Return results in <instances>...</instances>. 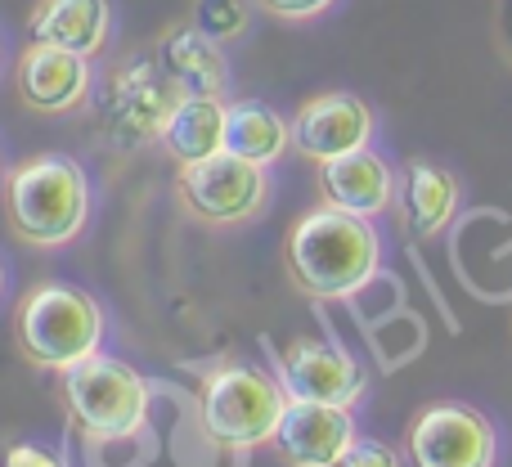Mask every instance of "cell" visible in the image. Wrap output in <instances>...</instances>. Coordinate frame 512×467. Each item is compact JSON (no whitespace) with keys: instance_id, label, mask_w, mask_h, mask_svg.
<instances>
[{"instance_id":"d4e9b609","label":"cell","mask_w":512,"mask_h":467,"mask_svg":"<svg viewBox=\"0 0 512 467\" xmlns=\"http://www.w3.org/2000/svg\"><path fill=\"white\" fill-rule=\"evenodd\" d=\"M0 54H5V45H0Z\"/></svg>"},{"instance_id":"9a60e30c","label":"cell","mask_w":512,"mask_h":467,"mask_svg":"<svg viewBox=\"0 0 512 467\" xmlns=\"http://www.w3.org/2000/svg\"><path fill=\"white\" fill-rule=\"evenodd\" d=\"M27 36L99 59L113 41V0H36L27 9Z\"/></svg>"},{"instance_id":"6da1fadb","label":"cell","mask_w":512,"mask_h":467,"mask_svg":"<svg viewBox=\"0 0 512 467\" xmlns=\"http://www.w3.org/2000/svg\"><path fill=\"white\" fill-rule=\"evenodd\" d=\"M382 234L373 221L310 207L283 234V274L310 301H351L382 274Z\"/></svg>"},{"instance_id":"e0dca14e","label":"cell","mask_w":512,"mask_h":467,"mask_svg":"<svg viewBox=\"0 0 512 467\" xmlns=\"http://www.w3.org/2000/svg\"><path fill=\"white\" fill-rule=\"evenodd\" d=\"M225 117H230V99L221 95H185L171 113L167 131H162V149L171 153L176 167L203 162L225 153Z\"/></svg>"},{"instance_id":"9c48e42d","label":"cell","mask_w":512,"mask_h":467,"mask_svg":"<svg viewBox=\"0 0 512 467\" xmlns=\"http://www.w3.org/2000/svg\"><path fill=\"white\" fill-rule=\"evenodd\" d=\"M279 382L288 400H315V405H342L355 409L369 391L364 364L328 337H297L279 351Z\"/></svg>"},{"instance_id":"30bf717a","label":"cell","mask_w":512,"mask_h":467,"mask_svg":"<svg viewBox=\"0 0 512 467\" xmlns=\"http://www.w3.org/2000/svg\"><path fill=\"white\" fill-rule=\"evenodd\" d=\"M378 135V113L369 99L351 95V90H319V95L301 99L292 113V149L306 162H333L355 149H369Z\"/></svg>"},{"instance_id":"5b68a950","label":"cell","mask_w":512,"mask_h":467,"mask_svg":"<svg viewBox=\"0 0 512 467\" xmlns=\"http://www.w3.org/2000/svg\"><path fill=\"white\" fill-rule=\"evenodd\" d=\"M59 382L68 423L86 441H126L149 423V382L135 364L117 360V355H90L86 364L59 373Z\"/></svg>"},{"instance_id":"4fadbf2b","label":"cell","mask_w":512,"mask_h":467,"mask_svg":"<svg viewBox=\"0 0 512 467\" xmlns=\"http://www.w3.org/2000/svg\"><path fill=\"white\" fill-rule=\"evenodd\" d=\"M355 441H360L355 409L315 405V400H288L270 450L279 454L283 467H333Z\"/></svg>"},{"instance_id":"ac0fdd59","label":"cell","mask_w":512,"mask_h":467,"mask_svg":"<svg viewBox=\"0 0 512 467\" xmlns=\"http://www.w3.org/2000/svg\"><path fill=\"white\" fill-rule=\"evenodd\" d=\"M225 149L256 167H274L292 149V117H279V108L261 104V99H230Z\"/></svg>"},{"instance_id":"ba28073f","label":"cell","mask_w":512,"mask_h":467,"mask_svg":"<svg viewBox=\"0 0 512 467\" xmlns=\"http://www.w3.org/2000/svg\"><path fill=\"white\" fill-rule=\"evenodd\" d=\"M405 463L409 467H495L499 463V427L463 400L423 405L405 427Z\"/></svg>"},{"instance_id":"8992f818","label":"cell","mask_w":512,"mask_h":467,"mask_svg":"<svg viewBox=\"0 0 512 467\" xmlns=\"http://www.w3.org/2000/svg\"><path fill=\"white\" fill-rule=\"evenodd\" d=\"M180 99L185 95L167 77L158 54H131V59H122L104 86V113H99L108 144L122 153L162 144V131H167Z\"/></svg>"},{"instance_id":"ffe728a7","label":"cell","mask_w":512,"mask_h":467,"mask_svg":"<svg viewBox=\"0 0 512 467\" xmlns=\"http://www.w3.org/2000/svg\"><path fill=\"white\" fill-rule=\"evenodd\" d=\"M256 9H265L270 18H279V23H315V18H324L328 9L337 5V0H252Z\"/></svg>"},{"instance_id":"44dd1931","label":"cell","mask_w":512,"mask_h":467,"mask_svg":"<svg viewBox=\"0 0 512 467\" xmlns=\"http://www.w3.org/2000/svg\"><path fill=\"white\" fill-rule=\"evenodd\" d=\"M333 467H405L396 450H391L387 441H373V436H360V441L351 445V450L342 454Z\"/></svg>"},{"instance_id":"603a6c76","label":"cell","mask_w":512,"mask_h":467,"mask_svg":"<svg viewBox=\"0 0 512 467\" xmlns=\"http://www.w3.org/2000/svg\"><path fill=\"white\" fill-rule=\"evenodd\" d=\"M0 297H5V265H0Z\"/></svg>"},{"instance_id":"cb8c5ba5","label":"cell","mask_w":512,"mask_h":467,"mask_svg":"<svg viewBox=\"0 0 512 467\" xmlns=\"http://www.w3.org/2000/svg\"><path fill=\"white\" fill-rule=\"evenodd\" d=\"M0 180H5V153H0Z\"/></svg>"},{"instance_id":"277c9868","label":"cell","mask_w":512,"mask_h":467,"mask_svg":"<svg viewBox=\"0 0 512 467\" xmlns=\"http://www.w3.org/2000/svg\"><path fill=\"white\" fill-rule=\"evenodd\" d=\"M283 409H288V391L279 373H265L256 364H216L198 387V423L207 441L234 454L270 445L283 423Z\"/></svg>"},{"instance_id":"7402d4cb","label":"cell","mask_w":512,"mask_h":467,"mask_svg":"<svg viewBox=\"0 0 512 467\" xmlns=\"http://www.w3.org/2000/svg\"><path fill=\"white\" fill-rule=\"evenodd\" d=\"M0 467H68L59 459V454L50 450V445H32V441H18L5 450V459H0Z\"/></svg>"},{"instance_id":"8fae6325","label":"cell","mask_w":512,"mask_h":467,"mask_svg":"<svg viewBox=\"0 0 512 467\" xmlns=\"http://www.w3.org/2000/svg\"><path fill=\"white\" fill-rule=\"evenodd\" d=\"M14 86H18V104H23L27 113L68 117L95 99V59L59 50V45L32 41L18 54Z\"/></svg>"},{"instance_id":"2e32d148","label":"cell","mask_w":512,"mask_h":467,"mask_svg":"<svg viewBox=\"0 0 512 467\" xmlns=\"http://www.w3.org/2000/svg\"><path fill=\"white\" fill-rule=\"evenodd\" d=\"M158 63L167 68V77L180 86V95H221L230 99V59H225L221 41H212L207 32H198L194 23L167 32L153 45Z\"/></svg>"},{"instance_id":"7a4b0ae2","label":"cell","mask_w":512,"mask_h":467,"mask_svg":"<svg viewBox=\"0 0 512 467\" xmlns=\"http://www.w3.org/2000/svg\"><path fill=\"white\" fill-rule=\"evenodd\" d=\"M0 207H5L9 234L36 252L72 247L90 230V176L72 153H32L14 162L0 180Z\"/></svg>"},{"instance_id":"52a82bcc","label":"cell","mask_w":512,"mask_h":467,"mask_svg":"<svg viewBox=\"0 0 512 467\" xmlns=\"http://www.w3.org/2000/svg\"><path fill=\"white\" fill-rule=\"evenodd\" d=\"M270 167L239 158V153H216V158L176 167V198L194 221L212 225V230H234L265 216L270 207Z\"/></svg>"},{"instance_id":"5bb4252c","label":"cell","mask_w":512,"mask_h":467,"mask_svg":"<svg viewBox=\"0 0 512 467\" xmlns=\"http://www.w3.org/2000/svg\"><path fill=\"white\" fill-rule=\"evenodd\" d=\"M463 207V180L454 176L441 162H423L414 158L400 171V198H396V216L405 225L409 238L427 243V238H441L454 225Z\"/></svg>"},{"instance_id":"d6986e66","label":"cell","mask_w":512,"mask_h":467,"mask_svg":"<svg viewBox=\"0 0 512 467\" xmlns=\"http://www.w3.org/2000/svg\"><path fill=\"white\" fill-rule=\"evenodd\" d=\"M189 23H194L198 32H207L212 41L230 45V41H243V36H248L252 14H248V0H194Z\"/></svg>"},{"instance_id":"3957f363","label":"cell","mask_w":512,"mask_h":467,"mask_svg":"<svg viewBox=\"0 0 512 467\" xmlns=\"http://www.w3.org/2000/svg\"><path fill=\"white\" fill-rule=\"evenodd\" d=\"M18 351L41 373H68L104 351L108 315L77 283H36L14 315Z\"/></svg>"},{"instance_id":"7c38bea8","label":"cell","mask_w":512,"mask_h":467,"mask_svg":"<svg viewBox=\"0 0 512 467\" xmlns=\"http://www.w3.org/2000/svg\"><path fill=\"white\" fill-rule=\"evenodd\" d=\"M315 198L324 207H333V212L360 216V221H378V216L396 212L400 171L369 144V149H355V153H346V158L319 162Z\"/></svg>"}]
</instances>
